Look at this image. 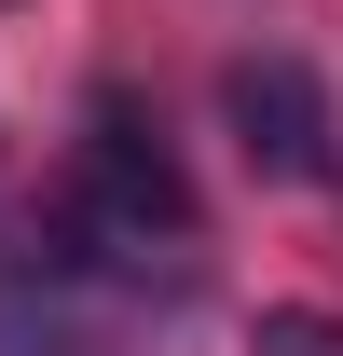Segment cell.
<instances>
[{
	"label": "cell",
	"mask_w": 343,
	"mask_h": 356,
	"mask_svg": "<svg viewBox=\"0 0 343 356\" xmlns=\"http://www.w3.org/2000/svg\"><path fill=\"white\" fill-rule=\"evenodd\" d=\"M192 233V178H178L165 124L124 83L83 96V151H69V247H178Z\"/></svg>",
	"instance_id": "cell-1"
},
{
	"label": "cell",
	"mask_w": 343,
	"mask_h": 356,
	"mask_svg": "<svg viewBox=\"0 0 343 356\" xmlns=\"http://www.w3.org/2000/svg\"><path fill=\"white\" fill-rule=\"evenodd\" d=\"M220 124L261 178H330V96L302 55H234L220 69Z\"/></svg>",
	"instance_id": "cell-2"
},
{
	"label": "cell",
	"mask_w": 343,
	"mask_h": 356,
	"mask_svg": "<svg viewBox=\"0 0 343 356\" xmlns=\"http://www.w3.org/2000/svg\"><path fill=\"white\" fill-rule=\"evenodd\" d=\"M247 356H343V315H316V302H261Z\"/></svg>",
	"instance_id": "cell-3"
}]
</instances>
